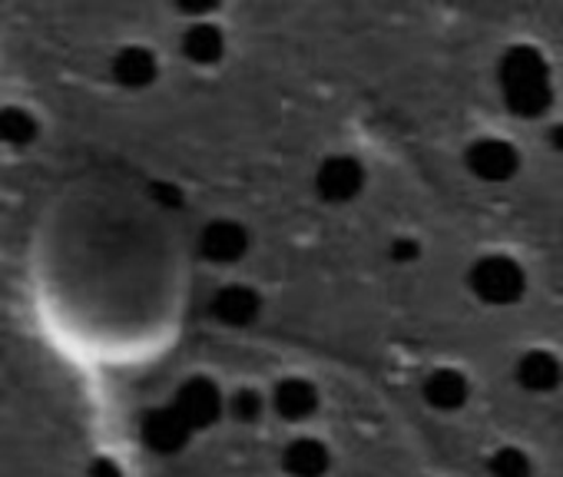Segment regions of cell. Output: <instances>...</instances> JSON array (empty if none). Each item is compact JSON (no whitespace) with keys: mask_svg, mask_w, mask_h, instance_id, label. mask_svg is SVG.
I'll use <instances>...</instances> for the list:
<instances>
[{"mask_svg":"<svg viewBox=\"0 0 563 477\" xmlns=\"http://www.w3.org/2000/svg\"><path fill=\"white\" fill-rule=\"evenodd\" d=\"M500 97L504 107L520 117V120H537L553 107V80H550V64L537 47L517 44L504 51L500 67Z\"/></svg>","mask_w":563,"mask_h":477,"instance_id":"obj_1","label":"cell"},{"mask_svg":"<svg viewBox=\"0 0 563 477\" xmlns=\"http://www.w3.org/2000/svg\"><path fill=\"white\" fill-rule=\"evenodd\" d=\"M467 286L471 292L490 306V309H504L514 306L517 299H523L527 292V273L520 263L507 259V256H484L471 266L467 273Z\"/></svg>","mask_w":563,"mask_h":477,"instance_id":"obj_2","label":"cell"},{"mask_svg":"<svg viewBox=\"0 0 563 477\" xmlns=\"http://www.w3.org/2000/svg\"><path fill=\"white\" fill-rule=\"evenodd\" d=\"M464 166L481 182H507L520 169V149L504 136H481L464 149Z\"/></svg>","mask_w":563,"mask_h":477,"instance_id":"obj_3","label":"cell"},{"mask_svg":"<svg viewBox=\"0 0 563 477\" xmlns=\"http://www.w3.org/2000/svg\"><path fill=\"white\" fill-rule=\"evenodd\" d=\"M316 189L325 202H352L365 189V166L355 156H329L316 173Z\"/></svg>","mask_w":563,"mask_h":477,"instance_id":"obj_4","label":"cell"},{"mask_svg":"<svg viewBox=\"0 0 563 477\" xmlns=\"http://www.w3.org/2000/svg\"><path fill=\"white\" fill-rule=\"evenodd\" d=\"M173 411H176L189 428H209V424H216L219 414H222V395H219L216 381H209V378L199 375V378H189V381L179 388Z\"/></svg>","mask_w":563,"mask_h":477,"instance_id":"obj_5","label":"cell"},{"mask_svg":"<svg viewBox=\"0 0 563 477\" xmlns=\"http://www.w3.org/2000/svg\"><path fill=\"white\" fill-rule=\"evenodd\" d=\"M319 404H322V395L316 381L302 375H286L272 388V411L282 421H306L319 411Z\"/></svg>","mask_w":563,"mask_h":477,"instance_id":"obj_6","label":"cell"},{"mask_svg":"<svg viewBox=\"0 0 563 477\" xmlns=\"http://www.w3.org/2000/svg\"><path fill=\"white\" fill-rule=\"evenodd\" d=\"M514 378L530 395H550L563 381V362L553 352H547V348H530V352H523L517 358Z\"/></svg>","mask_w":563,"mask_h":477,"instance_id":"obj_7","label":"cell"},{"mask_svg":"<svg viewBox=\"0 0 563 477\" xmlns=\"http://www.w3.org/2000/svg\"><path fill=\"white\" fill-rule=\"evenodd\" d=\"M199 246L209 263H239L249 253V229L235 219H216L206 225Z\"/></svg>","mask_w":563,"mask_h":477,"instance_id":"obj_8","label":"cell"},{"mask_svg":"<svg viewBox=\"0 0 563 477\" xmlns=\"http://www.w3.org/2000/svg\"><path fill=\"white\" fill-rule=\"evenodd\" d=\"M282 470L289 477H325L332 470V451L322 437L302 434L282 451Z\"/></svg>","mask_w":563,"mask_h":477,"instance_id":"obj_9","label":"cell"},{"mask_svg":"<svg viewBox=\"0 0 563 477\" xmlns=\"http://www.w3.org/2000/svg\"><path fill=\"white\" fill-rule=\"evenodd\" d=\"M421 395H424V401H428L434 411H441V414L461 411V408L467 404V398H471V381H467L461 371H454V368H438V371H431V375L424 378Z\"/></svg>","mask_w":563,"mask_h":477,"instance_id":"obj_10","label":"cell"},{"mask_svg":"<svg viewBox=\"0 0 563 477\" xmlns=\"http://www.w3.org/2000/svg\"><path fill=\"white\" fill-rule=\"evenodd\" d=\"M262 312V299L249 286H225L212 299V315L225 325H249Z\"/></svg>","mask_w":563,"mask_h":477,"instance_id":"obj_11","label":"cell"},{"mask_svg":"<svg viewBox=\"0 0 563 477\" xmlns=\"http://www.w3.org/2000/svg\"><path fill=\"white\" fill-rule=\"evenodd\" d=\"M189 431H192V428H189L173 408H169V411H153V414L146 418V428H143L146 444L156 447V451H179V447L186 444Z\"/></svg>","mask_w":563,"mask_h":477,"instance_id":"obj_12","label":"cell"},{"mask_svg":"<svg viewBox=\"0 0 563 477\" xmlns=\"http://www.w3.org/2000/svg\"><path fill=\"white\" fill-rule=\"evenodd\" d=\"M222 51H225V37H222V31L212 27V24H192V27L183 34V54H186V60H192V64H199V67L216 64V60L222 57Z\"/></svg>","mask_w":563,"mask_h":477,"instance_id":"obj_13","label":"cell"},{"mask_svg":"<svg viewBox=\"0 0 563 477\" xmlns=\"http://www.w3.org/2000/svg\"><path fill=\"white\" fill-rule=\"evenodd\" d=\"M156 57L150 51H140V47H130V51H120L117 60H113V77L123 84V87H146L156 80Z\"/></svg>","mask_w":563,"mask_h":477,"instance_id":"obj_14","label":"cell"},{"mask_svg":"<svg viewBox=\"0 0 563 477\" xmlns=\"http://www.w3.org/2000/svg\"><path fill=\"white\" fill-rule=\"evenodd\" d=\"M490 477H533V461L520 447H497L487 461Z\"/></svg>","mask_w":563,"mask_h":477,"instance_id":"obj_15","label":"cell"},{"mask_svg":"<svg viewBox=\"0 0 563 477\" xmlns=\"http://www.w3.org/2000/svg\"><path fill=\"white\" fill-rule=\"evenodd\" d=\"M37 133V123L27 110L21 107H8V110H0V140L4 143H31Z\"/></svg>","mask_w":563,"mask_h":477,"instance_id":"obj_16","label":"cell"},{"mask_svg":"<svg viewBox=\"0 0 563 477\" xmlns=\"http://www.w3.org/2000/svg\"><path fill=\"white\" fill-rule=\"evenodd\" d=\"M265 408H268V401H265L258 391H239V395L232 398V411H235V418H242V421L262 418Z\"/></svg>","mask_w":563,"mask_h":477,"instance_id":"obj_17","label":"cell"},{"mask_svg":"<svg viewBox=\"0 0 563 477\" xmlns=\"http://www.w3.org/2000/svg\"><path fill=\"white\" fill-rule=\"evenodd\" d=\"M418 243H415V239H398V243L391 246V256L395 259H401V263H411V259H418Z\"/></svg>","mask_w":563,"mask_h":477,"instance_id":"obj_18","label":"cell"},{"mask_svg":"<svg viewBox=\"0 0 563 477\" xmlns=\"http://www.w3.org/2000/svg\"><path fill=\"white\" fill-rule=\"evenodd\" d=\"M550 143H553V149H560V153H563V123H560V126H553Z\"/></svg>","mask_w":563,"mask_h":477,"instance_id":"obj_19","label":"cell"}]
</instances>
